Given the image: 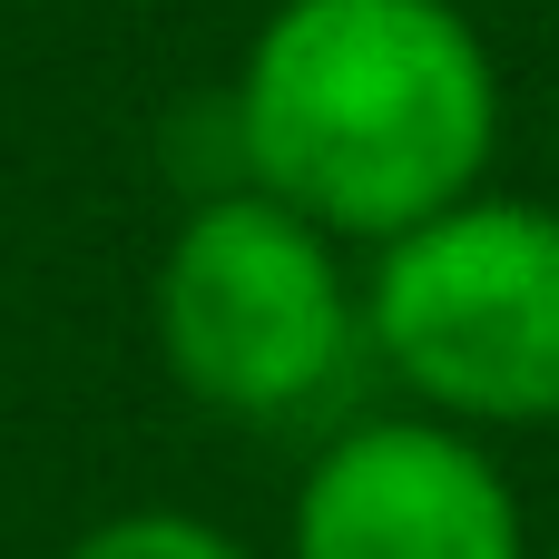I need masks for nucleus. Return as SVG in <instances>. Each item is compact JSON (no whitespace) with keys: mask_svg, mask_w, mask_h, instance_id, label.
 <instances>
[{"mask_svg":"<svg viewBox=\"0 0 559 559\" xmlns=\"http://www.w3.org/2000/svg\"><path fill=\"white\" fill-rule=\"evenodd\" d=\"M550 559H559V550H550Z\"/></svg>","mask_w":559,"mask_h":559,"instance_id":"obj_6","label":"nucleus"},{"mask_svg":"<svg viewBox=\"0 0 559 559\" xmlns=\"http://www.w3.org/2000/svg\"><path fill=\"white\" fill-rule=\"evenodd\" d=\"M364 354L432 423H559V206L462 197L373 246Z\"/></svg>","mask_w":559,"mask_h":559,"instance_id":"obj_3","label":"nucleus"},{"mask_svg":"<svg viewBox=\"0 0 559 559\" xmlns=\"http://www.w3.org/2000/svg\"><path fill=\"white\" fill-rule=\"evenodd\" d=\"M246 187L334 246H393L481 197L501 69L452 0H285L236 69Z\"/></svg>","mask_w":559,"mask_h":559,"instance_id":"obj_1","label":"nucleus"},{"mask_svg":"<svg viewBox=\"0 0 559 559\" xmlns=\"http://www.w3.org/2000/svg\"><path fill=\"white\" fill-rule=\"evenodd\" d=\"M59 559H246V540H226L197 511H108V521H88Z\"/></svg>","mask_w":559,"mask_h":559,"instance_id":"obj_5","label":"nucleus"},{"mask_svg":"<svg viewBox=\"0 0 559 559\" xmlns=\"http://www.w3.org/2000/svg\"><path fill=\"white\" fill-rule=\"evenodd\" d=\"M147 324L187 403L226 423H295L364 354V295L344 285L334 236L265 187H216L177 216Z\"/></svg>","mask_w":559,"mask_h":559,"instance_id":"obj_2","label":"nucleus"},{"mask_svg":"<svg viewBox=\"0 0 559 559\" xmlns=\"http://www.w3.org/2000/svg\"><path fill=\"white\" fill-rule=\"evenodd\" d=\"M295 559H531L501 462L432 413L334 432L295 481Z\"/></svg>","mask_w":559,"mask_h":559,"instance_id":"obj_4","label":"nucleus"}]
</instances>
